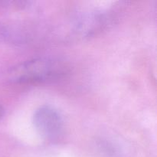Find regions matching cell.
<instances>
[{"label": "cell", "instance_id": "1", "mask_svg": "<svg viewBox=\"0 0 157 157\" xmlns=\"http://www.w3.org/2000/svg\"><path fill=\"white\" fill-rule=\"evenodd\" d=\"M61 71V65L56 61L38 58L26 61L13 68L11 78L15 82H43L56 78Z\"/></svg>", "mask_w": 157, "mask_h": 157}, {"label": "cell", "instance_id": "2", "mask_svg": "<svg viewBox=\"0 0 157 157\" xmlns=\"http://www.w3.org/2000/svg\"><path fill=\"white\" fill-rule=\"evenodd\" d=\"M33 123L38 134L49 141L58 140L63 132V120L50 106H42L34 113Z\"/></svg>", "mask_w": 157, "mask_h": 157}, {"label": "cell", "instance_id": "3", "mask_svg": "<svg viewBox=\"0 0 157 157\" xmlns=\"http://www.w3.org/2000/svg\"><path fill=\"white\" fill-rule=\"evenodd\" d=\"M3 115H4V109L0 106V119L2 117Z\"/></svg>", "mask_w": 157, "mask_h": 157}]
</instances>
